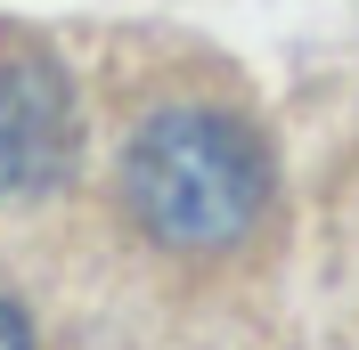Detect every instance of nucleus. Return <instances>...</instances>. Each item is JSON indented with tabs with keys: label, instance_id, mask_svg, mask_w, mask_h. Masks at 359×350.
Returning a JSON list of instances; mask_svg holds the SVG:
<instances>
[{
	"label": "nucleus",
	"instance_id": "nucleus-2",
	"mask_svg": "<svg viewBox=\"0 0 359 350\" xmlns=\"http://www.w3.org/2000/svg\"><path fill=\"white\" fill-rule=\"evenodd\" d=\"M74 172V82L41 41H0V204Z\"/></svg>",
	"mask_w": 359,
	"mask_h": 350
},
{
	"label": "nucleus",
	"instance_id": "nucleus-1",
	"mask_svg": "<svg viewBox=\"0 0 359 350\" xmlns=\"http://www.w3.org/2000/svg\"><path fill=\"white\" fill-rule=\"evenodd\" d=\"M123 204L172 253H229L269 212V147L229 106H156L123 147Z\"/></svg>",
	"mask_w": 359,
	"mask_h": 350
},
{
	"label": "nucleus",
	"instance_id": "nucleus-3",
	"mask_svg": "<svg viewBox=\"0 0 359 350\" xmlns=\"http://www.w3.org/2000/svg\"><path fill=\"white\" fill-rule=\"evenodd\" d=\"M0 350H33V326H25L17 302H0Z\"/></svg>",
	"mask_w": 359,
	"mask_h": 350
}]
</instances>
